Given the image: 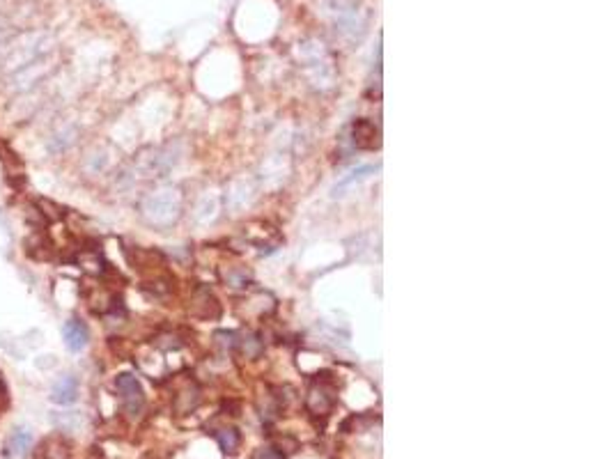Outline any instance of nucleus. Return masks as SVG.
<instances>
[{
  "label": "nucleus",
  "mask_w": 613,
  "mask_h": 459,
  "mask_svg": "<svg viewBox=\"0 0 613 459\" xmlns=\"http://www.w3.org/2000/svg\"><path fill=\"white\" fill-rule=\"evenodd\" d=\"M5 53L0 60V71L5 76L14 74V71L24 69L26 65L35 63V60L48 56L51 46H53V39L46 33H24L19 35L14 42H5Z\"/></svg>",
  "instance_id": "1"
},
{
  "label": "nucleus",
  "mask_w": 613,
  "mask_h": 459,
  "mask_svg": "<svg viewBox=\"0 0 613 459\" xmlns=\"http://www.w3.org/2000/svg\"><path fill=\"white\" fill-rule=\"evenodd\" d=\"M182 193L175 186H157L148 191L140 200V216L154 228H168L180 218Z\"/></svg>",
  "instance_id": "2"
},
{
  "label": "nucleus",
  "mask_w": 613,
  "mask_h": 459,
  "mask_svg": "<svg viewBox=\"0 0 613 459\" xmlns=\"http://www.w3.org/2000/svg\"><path fill=\"white\" fill-rule=\"evenodd\" d=\"M53 58L51 56H44L35 60V63L26 65L24 69L14 71V74L7 76V88L12 92H19V95H26V92H33L41 80L51 76V71H53Z\"/></svg>",
  "instance_id": "3"
},
{
  "label": "nucleus",
  "mask_w": 613,
  "mask_h": 459,
  "mask_svg": "<svg viewBox=\"0 0 613 459\" xmlns=\"http://www.w3.org/2000/svg\"><path fill=\"white\" fill-rule=\"evenodd\" d=\"M115 393L122 402V409L129 418H138L145 409V393L140 381L131 372H122L115 376Z\"/></svg>",
  "instance_id": "4"
},
{
  "label": "nucleus",
  "mask_w": 613,
  "mask_h": 459,
  "mask_svg": "<svg viewBox=\"0 0 613 459\" xmlns=\"http://www.w3.org/2000/svg\"><path fill=\"white\" fill-rule=\"evenodd\" d=\"M62 340H65L67 349L74 352V354L86 349L88 342H90V331H88L86 322H81L76 317L67 320L65 326H62Z\"/></svg>",
  "instance_id": "5"
},
{
  "label": "nucleus",
  "mask_w": 613,
  "mask_h": 459,
  "mask_svg": "<svg viewBox=\"0 0 613 459\" xmlns=\"http://www.w3.org/2000/svg\"><path fill=\"white\" fill-rule=\"evenodd\" d=\"M33 445H35L33 432L26 430V427H16L5 441V455L9 459H26L30 450H33Z\"/></svg>",
  "instance_id": "6"
},
{
  "label": "nucleus",
  "mask_w": 613,
  "mask_h": 459,
  "mask_svg": "<svg viewBox=\"0 0 613 459\" xmlns=\"http://www.w3.org/2000/svg\"><path fill=\"white\" fill-rule=\"evenodd\" d=\"M76 136H78L76 125H69V122H65V125H58V127L48 134L46 147H48L51 154H62V152L74 145Z\"/></svg>",
  "instance_id": "7"
},
{
  "label": "nucleus",
  "mask_w": 613,
  "mask_h": 459,
  "mask_svg": "<svg viewBox=\"0 0 613 459\" xmlns=\"http://www.w3.org/2000/svg\"><path fill=\"white\" fill-rule=\"evenodd\" d=\"M336 402V391L326 384H315L308 393V409L315 416H326Z\"/></svg>",
  "instance_id": "8"
},
{
  "label": "nucleus",
  "mask_w": 613,
  "mask_h": 459,
  "mask_svg": "<svg viewBox=\"0 0 613 459\" xmlns=\"http://www.w3.org/2000/svg\"><path fill=\"white\" fill-rule=\"evenodd\" d=\"M78 397V379L74 374H62L56 379L53 389H51V400H53L56 404H71L76 402Z\"/></svg>",
  "instance_id": "9"
},
{
  "label": "nucleus",
  "mask_w": 613,
  "mask_h": 459,
  "mask_svg": "<svg viewBox=\"0 0 613 459\" xmlns=\"http://www.w3.org/2000/svg\"><path fill=\"white\" fill-rule=\"evenodd\" d=\"M110 161H113L110 149H106V147H95V149L88 152L86 159H83V170H86L88 175H101V172L108 170Z\"/></svg>",
  "instance_id": "10"
},
{
  "label": "nucleus",
  "mask_w": 613,
  "mask_h": 459,
  "mask_svg": "<svg viewBox=\"0 0 613 459\" xmlns=\"http://www.w3.org/2000/svg\"><path fill=\"white\" fill-rule=\"evenodd\" d=\"M354 145L361 147V149H372L379 145V131L377 127L372 125V122L368 120H359L354 125Z\"/></svg>",
  "instance_id": "11"
},
{
  "label": "nucleus",
  "mask_w": 613,
  "mask_h": 459,
  "mask_svg": "<svg viewBox=\"0 0 613 459\" xmlns=\"http://www.w3.org/2000/svg\"><path fill=\"white\" fill-rule=\"evenodd\" d=\"M198 402H200V389L193 381H189L177 395H175V411H177V413H189V411L195 409V406H198Z\"/></svg>",
  "instance_id": "12"
},
{
  "label": "nucleus",
  "mask_w": 613,
  "mask_h": 459,
  "mask_svg": "<svg viewBox=\"0 0 613 459\" xmlns=\"http://www.w3.org/2000/svg\"><path fill=\"white\" fill-rule=\"evenodd\" d=\"M76 262L83 271H88L92 275H101L106 271V264H103L101 255L97 250H78L76 253Z\"/></svg>",
  "instance_id": "13"
},
{
  "label": "nucleus",
  "mask_w": 613,
  "mask_h": 459,
  "mask_svg": "<svg viewBox=\"0 0 613 459\" xmlns=\"http://www.w3.org/2000/svg\"><path fill=\"white\" fill-rule=\"evenodd\" d=\"M216 441H218V445H221L223 453H235L239 443H242V436H239V432L232 430V427H227V430L216 432Z\"/></svg>",
  "instance_id": "14"
},
{
  "label": "nucleus",
  "mask_w": 613,
  "mask_h": 459,
  "mask_svg": "<svg viewBox=\"0 0 613 459\" xmlns=\"http://www.w3.org/2000/svg\"><path fill=\"white\" fill-rule=\"evenodd\" d=\"M53 423L58 425V427H62V430H74L76 425H81L83 423V416L76 411H62V413H56L53 416Z\"/></svg>",
  "instance_id": "15"
},
{
  "label": "nucleus",
  "mask_w": 613,
  "mask_h": 459,
  "mask_svg": "<svg viewBox=\"0 0 613 459\" xmlns=\"http://www.w3.org/2000/svg\"><path fill=\"white\" fill-rule=\"evenodd\" d=\"M35 207L41 211V216H44L46 221H60L62 216H65V211H62L58 205H53V202H48V200H44V198H39V200L35 202Z\"/></svg>",
  "instance_id": "16"
},
{
  "label": "nucleus",
  "mask_w": 613,
  "mask_h": 459,
  "mask_svg": "<svg viewBox=\"0 0 613 459\" xmlns=\"http://www.w3.org/2000/svg\"><path fill=\"white\" fill-rule=\"evenodd\" d=\"M239 349H242V354L248 356V359H255V356L262 352V342L257 340V335H246L244 340H239Z\"/></svg>",
  "instance_id": "17"
},
{
  "label": "nucleus",
  "mask_w": 613,
  "mask_h": 459,
  "mask_svg": "<svg viewBox=\"0 0 613 459\" xmlns=\"http://www.w3.org/2000/svg\"><path fill=\"white\" fill-rule=\"evenodd\" d=\"M257 459H285L283 455H280L276 448H264L262 453H259V457Z\"/></svg>",
  "instance_id": "18"
},
{
  "label": "nucleus",
  "mask_w": 613,
  "mask_h": 459,
  "mask_svg": "<svg viewBox=\"0 0 613 459\" xmlns=\"http://www.w3.org/2000/svg\"><path fill=\"white\" fill-rule=\"evenodd\" d=\"M368 172H372V168H361L359 172H354V175H356V179H363V177H368ZM351 181H354V177H349V179H342V184H340V186H347V184H351Z\"/></svg>",
  "instance_id": "19"
},
{
  "label": "nucleus",
  "mask_w": 613,
  "mask_h": 459,
  "mask_svg": "<svg viewBox=\"0 0 613 459\" xmlns=\"http://www.w3.org/2000/svg\"><path fill=\"white\" fill-rule=\"evenodd\" d=\"M7 35H9V26H7V21H3V19H0V44H5Z\"/></svg>",
  "instance_id": "20"
}]
</instances>
